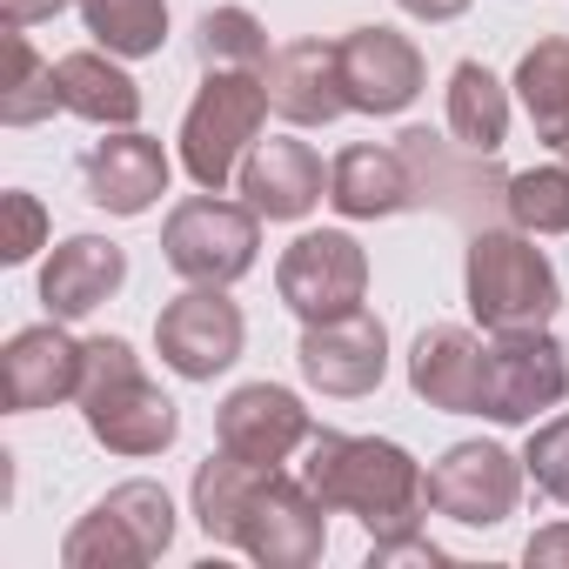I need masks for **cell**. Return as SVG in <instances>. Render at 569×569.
I'll return each instance as SVG.
<instances>
[{
  "mask_svg": "<svg viewBox=\"0 0 569 569\" xmlns=\"http://www.w3.org/2000/svg\"><path fill=\"white\" fill-rule=\"evenodd\" d=\"M409 389L442 416H482V336L462 322H429L409 349Z\"/></svg>",
  "mask_w": 569,
  "mask_h": 569,
  "instance_id": "7402d4cb",
  "label": "cell"
},
{
  "mask_svg": "<svg viewBox=\"0 0 569 569\" xmlns=\"http://www.w3.org/2000/svg\"><path fill=\"white\" fill-rule=\"evenodd\" d=\"M396 141H402V154H409V168H416V194H422V201H436V208H449V214H462V221L502 208L509 174H496L489 154H476V148L456 154V148L436 141L429 128H409V134H396Z\"/></svg>",
  "mask_w": 569,
  "mask_h": 569,
  "instance_id": "ffe728a7",
  "label": "cell"
},
{
  "mask_svg": "<svg viewBox=\"0 0 569 569\" xmlns=\"http://www.w3.org/2000/svg\"><path fill=\"white\" fill-rule=\"evenodd\" d=\"M336 516H362L369 542L389 536H416L422 509H429V469L389 442V436H349V429H316L302 442V469H296Z\"/></svg>",
  "mask_w": 569,
  "mask_h": 569,
  "instance_id": "6da1fadb",
  "label": "cell"
},
{
  "mask_svg": "<svg viewBox=\"0 0 569 569\" xmlns=\"http://www.w3.org/2000/svg\"><path fill=\"white\" fill-rule=\"evenodd\" d=\"M522 556H529V569H556V562H569V522H549V529H536Z\"/></svg>",
  "mask_w": 569,
  "mask_h": 569,
  "instance_id": "836d02e7",
  "label": "cell"
},
{
  "mask_svg": "<svg viewBox=\"0 0 569 569\" xmlns=\"http://www.w3.org/2000/svg\"><path fill=\"white\" fill-rule=\"evenodd\" d=\"M369 562H376V569H389V562H449V549H442V542H429V529H416V536L369 542Z\"/></svg>",
  "mask_w": 569,
  "mask_h": 569,
  "instance_id": "d6a6232c",
  "label": "cell"
},
{
  "mask_svg": "<svg viewBox=\"0 0 569 569\" xmlns=\"http://www.w3.org/2000/svg\"><path fill=\"white\" fill-rule=\"evenodd\" d=\"M329 516H336V509H329L302 476L268 469V482L254 489V502H248V516H241L234 549H241L248 562H261V569H309V562H322V549H329Z\"/></svg>",
  "mask_w": 569,
  "mask_h": 569,
  "instance_id": "9c48e42d",
  "label": "cell"
},
{
  "mask_svg": "<svg viewBox=\"0 0 569 569\" xmlns=\"http://www.w3.org/2000/svg\"><path fill=\"white\" fill-rule=\"evenodd\" d=\"M429 68L422 48L396 28H349L342 34V88H349V114H402L422 94Z\"/></svg>",
  "mask_w": 569,
  "mask_h": 569,
  "instance_id": "2e32d148",
  "label": "cell"
},
{
  "mask_svg": "<svg viewBox=\"0 0 569 569\" xmlns=\"http://www.w3.org/2000/svg\"><path fill=\"white\" fill-rule=\"evenodd\" d=\"M254 254H261V214L248 201L201 188V194L174 201L161 221V261L181 281H201V289H234L254 268Z\"/></svg>",
  "mask_w": 569,
  "mask_h": 569,
  "instance_id": "8992f818",
  "label": "cell"
},
{
  "mask_svg": "<svg viewBox=\"0 0 569 569\" xmlns=\"http://www.w3.org/2000/svg\"><path fill=\"white\" fill-rule=\"evenodd\" d=\"M168 174H174L168 148H161L154 134H141V128H108V141H94V148L81 154V188H88V201H94L101 214H121V221L148 214V208L168 194Z\"/></svg>",
  "mask_w": 569,
  "mask_h": 569,
  "instance_id": "5bb4252c",
  "label": "cell"
},
{
  "mask_svg": "<svg viewBox=\"0 0 569 569\" xmlns=\"http://www.w3.org/2000/svg\"><path fill=\"white\" fill-rule=\"evenodd\" d=\"M234 188H241V201H248L261 221H302L316 201H329V168H322V154H316L309 141L268 134V141L248 148Z\"/></svg>",
  "mask_w": 569,
  "mask_h": 569,
  "instance_id": "e0dca14e",
  "label": "cell"
},
{
  "mask_svg": "<svg viewBox=\"0 0 569 569\" xmlns=\"http://www.w3.org/2000/svg\"><path fill=\"white\" fill-rule=\"evenodd\" d=\"M128 281V248L108 241V234H68L48 261H41V309L54 322H81L94 316L101 302L121 296Z\"/></svg>",
  "mask_w": 569,
  "mask_h": 569,
  "instance_id": "d6986e66",
  "label": "cell"
},
{
  "mask_svg": "<svg viewBox=\"0 0 569 569\" xmlns=\"http://www.w3.org/2000/svg\"><path fill=\"white\" fill-rule=\"evenodd\" d=\"M569 396V349L549 329H516L482 342V422L522 429Z\"/></svg>",
  "mask_w": 569,
  "mask_h": 569,
  "instance_id": "ba28073f",
  "label": "cell"
},
{
  "mask_svg": "<svg viewBox=\"0 0 569 569\" xmlns=\"http://www.w3.org/2000/svg\"><path fill=\"white\" fill-rule=\"evenodd\" d=\"M449 134L456 148H476V154H496L509 141V88L482 61L449 68Z\"/></svg>",
  "mask_w": 569,
  "mask_h": 569,
  "instance_id": "484cf974",
  "label": "cell"
},
{
  "mask_svg": "<svg viewBox=\"0 0 569 569\" xmlns=\"http://www.w3.org/2000/svg\"><path fill=\"white\" fill-rule=\"evenodd\" d=\"M241 342H248V322L241 309L228 302V289H201L188 281V296H174L161 316H154V349L161 362L181 376V382H214L241 362Z\"/></svg>",
  "mask_w": 569,
  "mask_h": 569,
  "instance_id": "8fae6325",
  "label": "cell"
},
{
  "mask_svg": "<svg viewBox=\"0 0 569 569\" xmlns=\"http://www.w3.org/2000/svg\"><path fill=\"white\" fill-rule=\"evenodd\" d=\"M8 61H14V74H8V88H0V121H8V128L48 121V114L61 108V68L41 61V48H34L28 34L8 41Z\"/></svg>",
  "mask_w": 569,
  "mask_h": 569,
  "instance_id": "f546056e",
  "label": "cell"
},
{
  "mask_svg": "<svg viewBox=\"0 0 569 569\" xmlns=\"http://www.w3.org/2000/svg\"><path fill=\"white\" fill-rule=\"evenodd\" d=\"M74 389H81V342L68 336V322L48 316L0 349V396H8L14 416L74 402Z\"/></svg>",
  "mask_w": 569,
  "mask_h": 569,
  "instance_id": "ac0fdd59",
  "label": "cell"
},
{
  "mask_svg": "<svg viewBox=\"0 0 569 569\" xmlns=\"http://www.w3.org/2000/svg\"><path fill=\"white\" fill-rule=\"evenodd\" d=\"M274 296L289 302V316L302 322H336L349 309H362L369 296V248L349 228H309L281 248L274 261Z\"/></svg>",
  "mask_w": 569,
  "mask_h": 569,
  "instance_id": "52a82bcc",
  "label": "cell"
},
{
  "mask_svg": "<svg viewBox=\"0 0 569 569\" xmlns=\"http://www.w3.org/2000/svg\"><path fill=\"white\" fill-rule=\"evenodd\" d=\"M309 436H316L309 402L296 389H281V382H241L214 409V449H234V456H248L261 469H281Z\"/></svg>",
  "mask_w": 569,
  "mask_h": 569,
  "instance_id": "4fadbf2b",
  "label": "cell"
},
{
  "mask_svg": "<svg viewBox=\"0 0 569 569\" xmlns=\"http://www.w3.org/2000/svg\"><path fill=\"white\" fill-rule=\"evenodd\" d=\"M268 482V469L261 462H248V456H234V449H214L201 469H194V522H201V536L208 542H221V549H234V536H241V516H248V502H254V489Z\"/></svg>",
  "mask_w": 569,
  "mask_h": 569,
  "instance_id": "d4e9b609",
  "label": "cell"
},
{
  "mask_svg": "<svg viewBox=\"0 0 569 569\" xmlns=\"http://www.w3.org/2000/svg\"><path fill=\"white\" fill-rule=\"evenodd\" d=\"M174 542V496L148 476L134 482H114L61 542V562L68 569H141V562H161Z\"/></svg>",
  "mask_w": 569,
  "mask_h": 569,
  "instance_id": "5b68a950",
  "label": "cell"
},
{
  "mask_svg": "<svg viewBox=\"0 0 569 569\" xmlns=\"http://www.w3.org/2000/svg\"><path fill=\"white\" fill-rule=\"evenodd\" d=\"M509 88L522 94V114H529L536 141L556 161H569V41L562 34H542L536 48H522Z\"/></svg>",
  "mask_w": 569,
  "mask_h": 569,
  "instance_id": "cb8c5ba5",
  "label": "cell"
},
{
  "mask_svg": "<svg viewBox=\"0 0 569 569\" xmlns=\"http://www.w3.org/2000/svg\"><path fill=\"white\" fill-rule=\"evenodd\" d=\"M268 81V108L289 128H329L349 114V88H342V41H281L261 68Z\"/></svg>",
  "mask_w": 569,
  "mask_h": 569,
  "instance_id": "9a60e30c",
  "label": "cell"
},
{
  "mask_svg": "<svg viewBox=\"0 0 569 569\" xmlns=\"http://www.w3.org/2000/svg\"><path fill=\"white\" fill-rule=\"evenodd\" d=\"M194 48H201V68L208 74H261L268 68V28L248 14V8H208L201 28H194Z\"/></svg>",
  "mask_w": 569,
  "mask_h": 569,
  "instance_id": "83f0119b",
  "label": "cell"
},
{
  "mask_svg": "<svg viewBox=\"0 0 569 569\" xmlns=\"http://www.w3.org/2000/svg\"><path fill=\"white\" fill-rule=\"evenodd\" d=\"M261 121H268V81L261 74H234V68L208 74L201 94L181 114V168H188V181L221 194L241 174L248 148L261 141Z\"/></svg>",
  "mask_w": 569,
  "mask_h": 569,
  "instance_id": "277c9868",
  "label": "cell"
},
{
  "mask_svg": "<svg viewBox=\"0 0 569 569\" xmlns=\"http://www.w3.org/2000/svg\"><path fill=\"white\" fill-rule=\"evenodd\" d=\"M61 8H68V0H0V14H8V28H14V34H28L34 21H54Z\"/></svg>",
  "mask_w": 569,
  "mask_h": 569,
  "instance_id": "e575fe53",
  "label": "cell"
},
{
  "mask_svg": "<svg viewBox=\"0 0 569 569\" xmlns=\"http://www.w3.org/2000/svg\"><path fill=\"white\" fill-rule=\"evenodd\" d=\"M522 482L529 469L502 442H449L429 462V509L462 529H496L522 509Z\"/></svg>",
  "mask_w": 569,
  "mask_h": 569,
  "instance_id": "30bf717a",
  "label": "cell"
},
{
  "mask_svg": "<svg viewBox=\"0 0 569 569\" xmlns=\"http://www.w3.org/2000/svg\"><path fill=\"white\" fill-rule=\"evenodd\" d=\"M74 402H81L88 436L108 456H128V462L168 456L174 436H181L174 396L141 369L134 342H121V336H88L81 342V389H74Z\"/></svg>",
  "mask_w": 569,
  "mask_h": 569,
  "instance_id": "7a4b0ae2",
  "label": "cell"
},
{
  "mask_svg": "<svg viewBox=\"0 0 569 569\" xmlns=\"http://www.w3.org/2000/svg\"><path fill=\"white\" fill-rule=\"evenodd\" d=\"M302 382L336 396V402H356V396H376L382 376H389V329L382 316L369 309H349L336 322H302Z\"/></svg>",
  "mask_w": 569,
  "mask_h": 569,
  "instance_id": "7c38bea8",
  "label": "cell"
},
{
  "mask_svg": "<svg viewBox=\"0 0 569 569\" xmlns=\"http://www.w3.org/2000/svg\"><path fill=\"white\" fill-rule=\"evenodd\" d=\"M522 469H529L536 496H549V502L569 509V409L529 429V442H522Z\"/></svg>",
  "mask_w": 569,
  "mask_h": 569,
  "instance_id": "4dcf8cb0",
  "label": "cell"
},
{
  "mask_svg": "<svg viewBox=\"0 0 569 569\" xmlns=\"http://www.w3.org/2000/svg\"><path fill=\"white\" fill-rule=\"evenodd\" d=\"M94 48L121 54V61H148L168 41V0H74Z\"/></svg>",
  "mask_w": 569,
  "mask_h": 569,
  "instance_id": "4316f807",
  "label": "cell"
},
{
  "mask_svg": "<svg viewBox=\"0 0 569 569\" xmlns=\"http://www.w3.org/2000/svg\"><path fill=\"white\" fill-rule=\"evenodd\" d=\"M329 208H336L342 221H382V214L422 208V194H416V168H409L402 141H396V148H382V141H356V148H342V154L329 161Z\"/></svg>",
  "mask_w": 569,
  "mask_h": 569,
  "instance_id": "44dd1931",
  "label": "cell"
},
{
  "mask_svg": "<svg viewBox=\"0 0 569 569\" xmlns=\"http://www.w3.org/2000/svg\"><path fill=\"white\" fill-rule=\"evenodd\" d=\"M502 214H509V228H522V234H536V241H542V234H569V161L509 174Z\"/></svg>",
  "mask_w": 569,
  "mask_h": 569,
  "instance_id": "f1b7e54d",
  "label": "cell"
},
{
  "mask_svg": "<svg viewBox=\"0 0 569 569\" xmlns=\"http://www.w3.org/2000/svg\"><path fill=\"white\" fill-rule=\"evenodd\" d=\"M61 108L94 121V128H134L141 121V88L134 74L121 68V54L108 48H81V54H61Z\"/></svg>",
  "mask_w": 569,
  "mask_h": 569,
  "instance_id": "603a6c76",
  "label": "cell"
},
{
  "mask_svg": "<svg viewBox=\"0 0 569 569\" xmlns=\"http://www.w3.org/2000/svg\"><path fill=\"white\" fill-rule=\"evenodd\" d=\"M48 248V208L28 188H8V241H0V261H34Z\"/></svg>",
  "mask_w": 569,
  "mask_h": 569,
  "instance_id": "1f68e13d",
  "label": "cell"
},
{
  "mask_svg": "<svg viewBox=\"0 0 569 569\" xmlns=\"http://www.w3.org/2000/svg\"><path fill=\"white\" fill-rule=\"evenodd\" d=\"M396 8L436 28V21H456V14H469V8H476V0H396Z\"/></svg>",
  "mask_w": 569,
  "mask_h": 569,
  "instance_id": "d590c367",
  "label": "cell"
},
{
  "mask_svg": "<svg viewBox=\"0 0 569 569\" xmlns=\"http://www.w3.org/2000/svg\"><path fill=\"white\" fill-rule=\"evenodd\" d=\"M462 296L489 336H516V329H549V316L562 309V281L556 261L536 248V234L476 228L462 254Z\"/></svg>",
  "mask_w": 569,
  "mask_h": 569,
  "instance_id": "3957f363",
  "label": "cell"
}]
</instances>
